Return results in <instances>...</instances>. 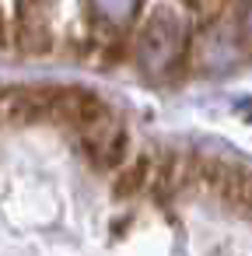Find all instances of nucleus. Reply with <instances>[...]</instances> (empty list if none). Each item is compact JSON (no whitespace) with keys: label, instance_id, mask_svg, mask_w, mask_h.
I'll return each instance as SVG.
<instances>
[{"label":"nucleus","instance_id":"nucleus-1","mask_svg":"<svg viewBox=\"0 0 252 256\" xmlns=\"http://www.w3.org/2000/svg\"><path fill=\"white\" fill-rule=\"evenodd\" d=\"M186 22L172 11V8H158L144 32H140V42H137V60H140V70L154 81H165L172 78V70L179 67V60L186 56Z\"/></svg>","mask_w":252,"mask_h":256},{"label":"nucleus","instance_id":"nucleus-2","mask_svg":"<svg viewBox=\"0 0 252 256\" xmlns=\"http://www.w3.org/2000/svg\"><path fill=\"white\" fill-rule=\"evenodd\" d=\"M53 88H0V123L49 120Z\"/></svg>","mask_w":252,"mask_h":256},{"label":"nucleus","instance_id":"nucleus-3","mask_svg":"<svg viewBox=\"0 0 252 256\" xmlns=\"http://www.w3.org/2000/svg\"><path fill=\"white\" fill-rule=\"evenodd\" d=\"M81 137H84L88 154H91L98 165H119L123 148H126V137H123V126H119L109 112L98 116L95 123H88V126L81 130Z\"/></svg>","mask_w":252,"mask_h":256},{"label":"nucleus","instance_id":"nucleus-4","mask_svg":"<svg viewBox=\"0 0 252 256\" xmlns=\"http://www.w3.org/2000/svg\"><path fill=\"white\" fill-rule=\"evenodd\" d=\"M53 8L56 0H18V28H21V46L28 53H46Z\"/></svg>","mask_w":252,"mask_h":256},{"label":"nucleus","instance_id":"nucleus-5","mask_svg":"<svg viewBox=\"0 0 252 256\" xmlns=\"http://www.w3.org/2000/svg\"><path fill=\"white\" fill-rule=\"evenodd\" d=\"M140 4H144V0H91V11H95V18H98L102 25H109V28H126V25L137 18Z\"/></svg>","mask_w":252,"mask_h":256},{"label":"nucleus","instance_id":"nucleus-6","mask_svg":"<svg viewBox=\"0 0 252 256\" xmlns=\"http://www.w3.org/2000/svg\"><path fill=\"white\" fill-rule=\"evenodd\" d=\"M235 50H238V46H235V39H224L221 32H210V36L203 39V46H200V64H203V67H210V64H214V56H224L221 64H224V67H231V60L238 56Z\"/></svg>","mask_w":252,"mask_h":256},{"label":"nucleus","instance_id":"nucleus-7","mask_svg":"<svg viewBox=\"0 0 252 256\" xmlns=\"http://www.w3.org/2000/svg\"><path fill=\"white\" fill-rule=\"evenodd\" d=\"M147 168H151L147 158H137L130 168H123L119 179H116V193H119V196H130V193L144 190V182H147Z\"/></svg>","mask_w":252,"mask_h":256},{"label":"nucleus","instance_id":"nucleus-8","mask_svg":"<svg viewBox=\"0 0 252 256\" xmlns=\"http://www.w3.org/2000/svg\"><path fill=\"white\" fill-rule=\"evenodd\" d=\"M182 4H186L189 11H196L200 18H214V14L224 8V0H182Z\"/></svg>","mask_w":252,"mask_h":256},{"label":"nucleus","instance_id":"nucleus-9","mask_svg":"<svg viewBox=\"0 0 252 256\" xmlns=\"http://www.w3.org/2000/svg\"><path fill=\"white\" fill-rule=\"evenodd\" d=\"M242 28L252 36V0H245V8H242Z\"/></svg>","mask_w":252,"mask_h":256},{"label":"nucleus","instance_id":"nucleus-10","mask_svg":"<svg viewBox=\"0 0 252 256\" xmlns=\"http://www.w3.org/2000/svg\"><path fill=\"white\" fill-rule=\"evenodd\" d=\"M4 39H7V36H4V14H0V46H4Z\"/></svg>","mask_w":252,"mask_h":256}]
</instances>
